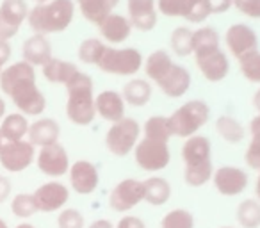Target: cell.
<instances>
[{
  "mask_svg": "<svg viewBox=\"0 0 260 228\" xmlns=\"http://www.w3.org/2000/svg\"><path fill=\"white\" fill-rule=\"evenodd\" d=\"M145 57L134 47H112L105 43L96 66L100 72L116 77H134L143 70Z\"/></svg>",
  "mask_w": 260,
  "mask_h": 228,
  "instance_id": "cell-5",
  "label": "cell"
},
{
  "mask_svg": "<svg viewBox=\"0 0 260 228\" xmlns=\"http://www.w3.org/2000/svg\"><path fill=\"white\" fill-rule=\"evenodd\" d=\"M216 132L228 145H239L246 139V127L234 116L223 114L216 120Z\"/></svg>",
  "mask_w": 260,
  "mask_h": 228,
  "instance_id": "cell-30",
  "label": "cell"
},
{
  "mask_svg": "<svg viewBox=\"0 0 260 228\" xmlns=\"http://www.w3.org/2000/svg\"><path fill=\"white\" fill-rule=\"evenodd\" d=\"M0 89L4 91L22 114L40 116L47 109L45 94L36 86V72L29 62L20 61L0 73Z\"/></svg>",
  "mask_w": 260,
  "mask_h": 228,
  "instance_id": "cell-1",
  "label": "cell"
},
{
  "mask_svg": "<svg viewBox=\"0 0 260 228\" xmlns=\"http://www.w3.org/2000/svg\"><path fill=\"white\" fill-rule=\"evenodd\" d=\"M0 228H8V224H6V221L0 219Z\"/></svg>",
  "mask_w": 260,
  "mask_h": 228,
  "instance_id": "cell-53",
  "label": "cell"
},
{
  "mask_svg": "<svg viewBox=\"0 0 260 228\" xmlns=\"http://www.w3.org/2000/svg\"><path fill=\"white\" fill-rule=\"evenodd\" d=\"M152 82L148 79H139V77L130 79L121 89L123 100L130 107H145V105H148L150 100H152Z\"/></svg>",
  "mask_w": 260,
  "mask_h": 228,
  "instance_id": "cell-24",
  "label": "cell"
},
{
  "mask_svg": "<svg viewBox=\"0 0 260 228\" xmlns=\"http://www.w3.org/2000/svg\"><path fill=\"white\" fill-rule=\"evenodd\" d=\"M255 198L260 202V171H256V178H255Z\"/></svg>",
  "mask_w": 260,
  "mask_h": 228,
  "instance_id": "cell-49",
  "label": "cell"
},
{
  "mask_svg": "<svg viewBox=\"0 0 260 228\" xmlns=\"http://www.w3.org/2000/svg\"><path fill=\"white\" fill-rule=\"evenodd\" d=\"M36 4H45V2H50V0H34Z\"/></svg>",
  "mask_w": 260,
  "mask_h": 228,
  "instance_id": "cell-52",
  "label": "cell"
},
{
  "mask_svg": "<svg viewBox=\"0 0 260 228\" xmlns=\"http://www.w3.org/2000/svg\"><path fill=\"white\" fill-rule=\"evenodd\" d=\"M66 116L72 123L87 127L96 118L94 111V86L93 79L87 73L79 72L68 84H66Z\"/></svg>",
  "mask_w": 260,
  "mask_h": 228,
  "instance_id": "cell-4",
  "label": "cell"
},
{
  "mask_svg": "<svg viewBox=\"0 0 260 228\" xmlns=\"http://www.w3.org/2000/svg\"><path fill=\"white\" fill-rule=\"evenodd\" d=\"M29 8L25 0H4L0 4V40H11L16 36L27 20Z\"/></svg>",
  "mask_w": 260,
  "mask_h": 228,
  "instance_id": "cell-15",
  "label": "cell"
},
{
  "mask_svg": "<svg viewBox=\"0 0 260 228\" xmlns=\"http://www.w3.org/2000/svg\"><path fill=\"white\" fill-rule=\"evenodd\" d=\"M221 38L214 27L203 25L192 30V55H202L221 48Z\"/></svg>",
  "mask_w": 260,
  "mask_h": 228,
  "instance_id": "cell-31",
  "label": "cell"
},
{
  "mask_svg": "<svg viewBox=\"0 0 260 228\" xmlns=\"http://www.w3.org/2000/svg\"><path fill=\"white\" fill-rule=\"evenodd\" d=\"M75 16V0H50L45 4H36L29 9L27 22L34 34H57L64 32Z\"/></svg>",
  "mask_w": 260,
  "mask_h": 228,
  "instance_id": "cell-3",
  "label": "cell"
},
{
  "mask_svg": "<svg viewBox=\"0 0 260 228\" xmlns=\"http://www.w3.org/2000/svg\"><path fill=\"white\" fill-rule=\"evenodd\" d=\"M41 68H43V77L48 82L62 84V86H66V84L80 72V70L77 68V64H73V62H70V61H62V59H57V57H52L50 61L41 66Z\"/></svg>",
  "mask_w": 260,
  "mask_h": 228,
  "instance_id": "cell-28",
  "label": "cell"
},
{
  "mask_svg": "<svg viewBox=\"0 0 260 228\" xmlns=\"http://www.w3.org/2000/svg\"><path fill=\"white\" fill-rule=\"evenodd\" d=\"M30 123L27 121V116L22 112H15V114H8L2 120L0 125V134L4 138V141H20L27 136Z\"/></svg>",
  "mask_w": 260,
  "mask_h": 228,
  "instance_id": "cell-32",
  "label": "cell"
},
{
  "mask_svg": "<svg viewBox=\"0 0 260 228\" xmlns=\"http://www.w3.org/2000/svg\"><path fill=\"white\" fill-rule=\"evenodd\" d=\"M36 164L41 173L52 178H59L62 175H66L70 166H72L68 152H66V148L59 141L47 146H41L40 153L36 155Z\"/></svg>",
  "mask_w": 260,
  "mask_h": 228,
  "instance_id": "cell-13",
  "label": "cell"
},
{
  "mask_svg": "<svg viewBox=\"0 0 260 228\" xmlns=\"http://www.w3.org/2000/svg\"><path fill=\"white\" fill-rule=\"evenodd\" d=\"M221 228H234V226H221Z\"/></svg>",
  "mask_w": 260,
  "mask_h": 228,
  "instance_id": "cell-55",
  "label": "cell"
},
{
  "mask_svg": "<svg viewBox=\"0 0 260 228\" xmlns=\"http://www.w3.org/2000/svg\"><path fill=\"white\" fill-rule=\"evenodd\" d=\"M157 11L168 18H184L196 25L212 16L207 0H157Z\"/></svg>",
  "mask_w": 260,
  "mask_h": 228,
  "instance_id": "cell-9",
  "label": "cell"
},
{
  "mask_svg": "<svg viewBox=\"0 0 260 228\" xmlns=\"http://www.w3.org/2000/svg\"><path fill=\"white\" fill-rule=\"evenodd\" d=\"M145 184V202L150 203L153 207L166 205L171 198V184L164 177L159 175H152L146 180H143Z\"/></svg>",
  "mask_w": 260,
  "mask_h": 228,
  "instance_id": "cell-29",
  "label": "cell"
},
{
  "mask_svg": "<svg viewBox=\"0 0 260 228\" xmlns=\"http://www.w3.org/2000/svg\"><path fill=\"white\" fill-rule=\"evenodd\" d=\"M94 111H96L98 118L109 121V123H114V121L125 118L126 104L123 100L121 93L107 89L94 96Z\"/></svg>",
  "mask_w": 260,
  "mask_h": 228,
  "instance_id": "cell-22",
  "label": "cell"
},
{
  "mask_svg": "<svg viewBox=\"0 0 260 228\" xmlns=\"http://www.w3.org/2000/svg\"><path fill=\"white\" fill-rule=\"evenodd\" d=\"M224 47L234 59H242L244 55L258 50V36L248 23H234L224 32Z\"/></svg>",
  "mask_w": 260,
  "mask_h": 228,
  "instance_id": "cell-11",
  "label": "cell"
},
{
  "mask_svg": "<svg viewBox=\"0 0 260 228\" xmlns=\"http://www.w3.org/2000/svg\"><path fill=\"white\" fill-rule=\"evenodd\" d=\"M9 57H11V45L8 43V40H0V73L8 64Z\"/></svg>",
  "mask_w": 260,
  "mask_h": 228,
  "instance_id": "cell-45",
  "label": "cell"
},
{
  "mask_svg": "<svg viewBox=\"0 0 260 228\" xmlns=\"http://www.w3.org/2000/svg\"><path fill=\"white\" fill-rule=\"evenodd\" d=\"M191 82H192L191 72L184 64L173 62V66L157 80L155 86L168 98H182L191 89Z\"/></svg>",
  "mask_w": 260,
  "mask_h": 228,
  "instance_id": "cell-19",
  "label": "cell"
},
{
  "mask_svg": "<svg viewBox=\"0 0 260 228\" xmlns=\"http://www.w3.org/2000/svg\"><path fill=\"white\" fill-rule=\"evenodd\" d=\"M171 125L173 136L182 139H187L191 136H196L210 120V107L207 102L200 100H189L182 104L177 111L168 116Z\"/></svg>",
  "mask_w": 260,
  "mask_h": 228,
  "instance_id": "cell-6",
  "label": "cell"
},
{
  "mask_svg": "<svg viewBox=\"0 0 260 228\" xmlns=\"http://www.w3.org/2000/svg\"><path fill=\"white\" fill-rule=\"evenodd\" d=\"M4 114H6V102L0 98V118H4Z\"/></svg>",
  "mask_w": 260,
  "mask_h": 228,
  "instance_id": "cell-50",
  "label": "cell"
},
{
  "mask_svg": "<svg viewBox=\"0 0 260 228\" xmlns=\"http://www.w3.org/2000/svg\"><path fill=\"white\" fill-rule=\"evenodd\" d=\"M77 8L84 20H87L93 25H100L114 9L118 8L119 0H75Z\"/></svg>",
  "mask_w": 260,
  "mask_h": 228,
  "instance_id": "cell-25",
  "label": "cell"
},
{
  "mask_svg": "<svg viewBox=\"0 0 260 228\" xmlns=\"http://www.w3.org/2000/svg\"><path fill=\"white\" fill-rule=\"evenodd\" d=\"M57 226L59 228H84L86 226V219H84L80 210L62 209L57 217Z\"/></svg>",
  "mask_w": 260,
  "mask_h": 228,
  "instance_id": "cell-41",
  "label": "cell"
},
{
  "mask_svg": "<svg viewBox=\"0 0 260 228\" xmlns=\"http://www.w3.org/2000/svg\"><path fill=\"white\" fill-rule=\"evenodd\" d=\"M212 184L223 196H239L248 189L249 175L239 166H221L214 170Z\"/></svg>",
  "mask_w": 260,
  "mask_h": 228,
  "instance_id": "cell-14",
  "label": "cell"
},
{
  "mask_svg": "<svg viewBox=\"0 0 260 228\" xmlns=\"http://www.w3.org/2000/svg\"><path fill=\"white\" fill-rule=\"evenodd\" d=\"M171 54L177 57H189L192 55V29L187 25H180L173 29L170 36Z\"/></svg>",
  "mask_w": 260,
  "mask_h": 228,
  "instance_id": "cell-35",
  "label": "cell"
},
{
  "mask_svg": "<svg viewBox=\"0 0 260 228\" xmlns=\"http://www.w3.org/2000/svg\"><path fill=\"white\" fill-rule=\"evenodd\" d=\"M194 61L202 77L209 82H221L230 73V59L223 48H217V50L207 52L202 55H194Z\"/></svg>",
  "mask_w": 260,
  "mask_h": 228,
  "instance_id": "cell-17",
  "label": "cell"
},
{
  "mask_svg": "<svg viewBox=\"0 0 260 228\" xmlns=\"http://www.w3.org/2000/svg\"><path fill=\"white\" fill-rule=\"evenodd\" d=\"M4 143H6L4 138H2V134H0V148H2V145H4Z\"/></svg>",
  "mask_w": 260,
  "mask_h": 228,
  "instance_id": "cell-54",
  "label": "cell"
},
{
  "mask_svg": "<svg viewBox=\"0 0 260 228\" xmlns=\"http://www.w3.org/2000/svg\"><path fill=\"white\" fill-rule=\"evenodd\" d=\"M145 202V184L138 178H125L112 187L109 194V207L114 212H128Z\"/></svg>",
  "mask_w": 260,
  "mask_h": 228,
  "instance_id": "cell-10",
  "label": "cell"
},
{
  "mask_svg": "<svg viewBox=\"0 0 260 228\" xmlns=\"http://www.w3.org/2000/svg\"><path fill=\"white\" fill-rule=\"evenodd\" d=\"M134 27L130 23V20L125 15L119 13H111L104 22L98 25V32H100V40L107 45H119L125 43L130 38Z\"/></svg>",
  "mask_w": 260,
  "mask_h": 228,
  "instance_id": "cell-21",
  "label": "cell"
},
{
  "mask_svg": "<svg viewBox=\"0 0 260 228\" xmlns=\"http://www.w3.org/2000/svg\"><path fill=\"white\" fill-rule=\"evenodd\" d=\"M207 4H209L210 9V15H223V13L230 11L232 0H207Z\"/></svg>",
  "mask_w": 260,
  "mask_h": 228,
  "instance_id": "cell-43",
  "label": "cell"
},
{
  "mask_svg": "<svg viewBox=\"0 0 260 228\" xmlns=\"http://www.w3.org/2000/svg\"><path fill=\"white\" fill-rule=\"evenodd\" d=\"M11 210L15 216L18 217H30L38 212V205H36V200H34L32 194H16L13 198L11 203Z\"/></svg>",
  "mask_w": 260,
  "mask_h": 228,
  "instance_id": "cell-40",
  "label": "cell"
},
{
  "mask_svg": "<svg viewBox=\"0 0 260 228\" xmlns=\"http://www.w3.org/2000/svg\"><path fill=\"white\" fill-rule=\"evenodd\" d=\"M141 136L148 139H157V141L170 143V139L173 138V132H171V125H170L168 116L148 118L141 127Z\"/></svg>",
  "mask_w": 260,
  "mask_h": 228,
  "instance_id": "cell-34",
  "label": "cell"
},
{
  "mask_svg": "<svg viewBox=\"0 0 260 228\" xmlns=\"http://www.w3.org/2000/svg\"><path fill=\"white\" fill-rule=\"evenodd\" d=\"M116 228H146L145 221L138 216H123L121 219L118 221Z\"/></svg>",
  "mask_w": 260,
  "mask_h": 228,
  "instance_id": "cell-44",
  "label": "cell"
},
{
  "mask_svg": "<svg viewBox=\"0 0 260 228\" xmlns=\"http://www.w3.org/2000/svg\"><path fill=\"white\" fill-rule=\"evenodd\" d=\"M237 223L241 228H260V202L256 198L242 200L237 207Z\"/></svg>",
  "mask_w": 260,
  "mask_h": 228,
  "instance_id": "cell-36",
  "label": "cell"
},
{
  "mask_svg": "<svg viewBox=\"0 0 260 228\" xmlns=\"http://www.w3.org/2000/svg\"><path fill=\"white\" fill-rule=\"evenodd\" d=\"M239 70L248 82L260 86V50L251 52V54L239 59Z\"/></svg>",
  "mask_w": 260,
  "mask_h": 228,
  "instance_id": "cell-37",
  "label": "cell"
},
{
  "mask_svg": "<svg viewBox=\"0 0 260 228\" xmlns=\"http://www.w3.org/2000/svg\"><path fill=\"white\" fill-rule=\"evenodd\" d=\"M36 159V150L30 141H6L0 148V164L11 173H20L27 170Z\"/></svg>",
  "mask_w": 260,
  "mask_h": 228,
  "instance_id": "cell-12",
  "label": "cell"
},
{
  "mask_svg": "<svg viewBox=\"0 0 260 228\" xmlns=\"http://www.w3.org/2000/svg\"><path fill=\"white\" fill-rule=\"evenodd\" d=\"M32 196L36 200L38 210H41V212H55V210H61L68 203L70 189L61 182L52 180L40 185Z\"/></svg>",
  "mask_w": 260,
  "mask_h": 228,
  "instance_id": "cell-20",
  "label": "cell"
},
{
  "mask_svg": "<svg viewBox=\"0 0 260 228\" xmlns=\"http://www.w3.org/2000/svg\"><path fill=\"white\" fill-rule=\"evenodd\" d=\"M9 194H11V182H9V178L0 175V203L6 202Z\"/></svg>",
  "mask_w": 260,
  "mask_h": 228,
  "instance_id": "cell-46",
  "label": "cell"
},
{
  "mask_svg": "<svg viewBox=\"0 0 260 228\" xmlns=\"http://www.w3.org/2000/svg\"><path fill=\"white\" fill-rule=\"evenodd\" d=\"M22 57L30 66H43L52 59V45L43 34H34L23 41Z\"/></svg>",
  "mask_w": 260,
  "mask_h": 228,
  "instance_id": "cell-23",
  "label": "cell"
},
{
  "mask_svg": "<svg viewBox=\"0 0 260 228\" xmlns=\"http://www.w3.org/2000/svg\"><path fill=\"white\" fill-rule=\"evenodd\" d=\"M232 4L241 15L260 20V0H232Z\"/></svg>",
  "mask_w": 260,
  "mask_h": 228,
  "instance_id": "cell-42",
  "label": "cell"
},
{
  "mask_svg": "<svg viewBox=\"0 0 260 228\" xmlns=\"http://www.w3.org/2000/svg\"><path fill=\"white\" fill-rule=\"evenodd\" d=\"M184 182L189 187H202L212 180V145L207 136H191L182 146Z\"/></svg>",
  "mask_w": 260,
  "mask_h": 228,
  "instance_id": "cell-2",
  "label": "cell"
},
{
  "mask_svg": "<svg viewBox=\"0 0 260 228\" xmlns=\"http://www.w3.org/2000/svg\"><path fill=\"white\" fill-rule=\"evenodd\" d=\"M126 18L139 32L153 30L159 20L157 0H126Z\"/></svg>",
  "mask_w": 260,
  "mask_h": 228,
  "instance_id": "cell-16",
  "label": "cell"
},
{
  "mask_svg": "<svg viewBox=\"0 0 260 228\" xmlns=\"http://www.w3.org/2000/svg\"><path fill=\"white\" fill-rule=\"evenodd\" d=\"M70 185L77 194H91L100 185V173L98 168L89 160H77L70 166Z\"/></svg>",
  "mask_w": 260,
  "mask_h": 228,
  "instance_id": "cell-18",
  "label": "cell"
},
{
  "mask_svg": "<svg viewBox=\"0 0 260 228\" xmlns=\"http://www.w3.org/2000/svg\"><path fill=\"white\" fill-rule=\"evenodd\" d=\"M141 139V125L134 118H121L109 127L105 134V148L114 157H126L134 152L136 145Z\"/></svg>",
  "mask_w": 260,
  "mask_h": 228,
  "instance_id": "cell-7",
  "label": "cell"
},
{
  "mask_svg": "<svg viewBox=\"0 0 260 228\" xmlns=\"http://www.w3.org/2000/svg\"><path fill=\"white\" fill-rule=\"evenodd\" d=\"M251 104H253V107H255V111L260 114V87L255 91V94H253V98H251Z\"/></svg>",
  "mask_w": 260,
  "mask_h": 228,
  "instance_id": "cell-48",
  "label": "cell"
},
{
  "mask_svg": "<svg viewBox=\"0 0 260 228\" xmlns=\"http://www.w3.org/2000/svg\"><path fill=\"white\" fill-rule=\"evenodd\" d=\"M89 228H116L109 219H96L89 224Z\"/></svg>",
  "mask_w": 260,
  "mask_h": 228,
  "instance_id": "cell-47",
  "label": "cell"
},
{
  "mask_svg": "<svg viewBox=\"0 0 260 228\" xmlns=\"http://www.w3.org/2000/svg\"><path fill=\"white\" fill-rule=\"evenodd\" d=\"M249 145L244 152V162L249 170L260 171V114L249 121Z\"/></svg>",
  "mask_w": 260,
  "mask_h": 228,
  "instance_id": "cell-33",
  "label": "cell"
},
{
  "mask_svg": "<svg viewBox=\"0 0 260 228\" xmlns=\"http://www.w3.org/2000/svg\"><path fill=\"white\" fill-rule=\"evenodd\" d=\"M134 160L141 170L148 171V173H155V171H162L168 168L171 160L170 145L166 141H157V139L143 138L134 148Z\"/></svg>",
  "mask_w": 260,
  "mask_h": 228,
  "instance_id": "cell-8",
  "label": "cell"
},
{
  "mask_svg": "<svg viewBox=\"0 0 260 228\" xmlns=\"http://www.w3.org/2000/svg\"><path fill=\"white\" fill-rule=\"evenodd\" d=\"M16 228H34L32 224H29V223H22V224H18Z\"/></svg>",
  "mask_w": 260,
  "mask_h": 228,
  "instance_id": "cell-51",
  "label": "cell"
},
{
  "mask_svg": "<svg viewBox=\"0 0 260 228\" xmlns=\"http://www.w3.org/2000/svg\"><path fill=\"white\" fill-rule=\"evenodd\" d=\"M173 55L170 54L164 48H159V50H153L148 57L143 62V72H145L146 79L155 86V82L168 72V70L173 66Z\"/></svg>",
  "mask_w": 260,
  "mask_h": 228,
  "instance_id": "cell-27",
  "label": "cell"
},
{
  "mask_svg": "<svg viewBox=\"0 0 260 228\" xmlns=\"http://www.w3.org/2000/svg\"><path fill=\"white\" fill-rule=\"evenodd\" d=\"M160 228H194V216L187 209H173L162 217Z\"/></svg>",
  "mask_w": 260,
  "mask_h": 228,
  "instance_id": "cell-39",
  "label": "cell"
},
{
  "mask_svg": "<svg viewBox=\"0 0 260 228\" xmlns=\"http://www.w3.org/2000/svg\"><path fill=\"white\" fill-rule=\"evenodd\" d=\"M105 43L100 40V38H87L80 43L79 47V59L84 62V64H96L98 59L102 55V50H104Z\"/></svg>",
  "mask_w": 260,
  "mask_h": 228,
  "instance_id": "cell-38",
  "label": "cell"
},
{
  "mask_svg": "<svg viewBox=\"0 0 260 228\" xmlns=\"http://www.w3.org/2000/svg\"><path fill=\"white\" fill-rule=\"evenodd\" d=\"M29 141L32 143L34 146H47L52 145V143L59 141V136H61V127L55 120L52 118H40L36 120L32 125L29 127Z\"/></svg>",
  "mask_w": 260,
  "mask_h": 228,
  "instance_id": "cell-26",
  "label": "cell"
}]
</instances>
